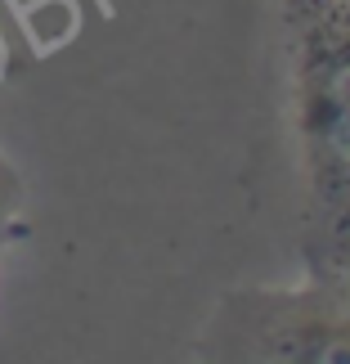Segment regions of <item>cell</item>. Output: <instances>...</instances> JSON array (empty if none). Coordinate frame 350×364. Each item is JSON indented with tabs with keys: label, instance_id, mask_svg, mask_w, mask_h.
Segmentation results:
<instances>
[{
	"label": "cell",
	"instance_id": "cell-1",
	"mask_svg": "<svg viewBox=\"0 0 350 364\" xmlns=\"http://www.w3.org/2000/svg\"><path fill=\"white\" fill-rule=\"evenodd\" d=\"M305 274L350 284V0H278Z\"/></svg>",
	"mask_w": 350,
	"mask_h": 364
},
{
	"label": "cell",
	"instance_id": "cell-2",
	"mask_svg": "<svg viewBox=\"0 0 350 364\" xmlns=\"http://www.w3.org/2000/svg\"><path fill=\"white\" fill-rule=\"evenodd\" d=\"M216 364H350V284L305 274L288 288H229L193 338Z\"/></svg>",
	"mask_w": 350,
	"mask_h": 364
},
{
	"label": "cell",
	"instance_id": "cell-3",
	"mask_svg": "<svg viewBox=\"0 0 350 364\" xmlns=\"http://www.w3.org/2000/svg\"><path fill=\"white\" fill-rule=\"evenodd\" d=\"M18 212H23V176L9 162V153L0 149V230H13Z\"/></svg>",
	"mask_w": 350,
	"mask_h": 364
},
{
	"label": "cell",
	"instance_id": "cell-4",
	"mask_svg": "<svg viewBox=\"0 0 350 364\" xmlns=\"http://www.w3.org/2000/svg\"><path fill=\"white\" fill-rule=\"evenodd\" d=\"M9 239H13V230H0V252L9 247Z\"/></svg>",
	"mask_w": 350,
	"mask_h": 364
}]
</instances>
